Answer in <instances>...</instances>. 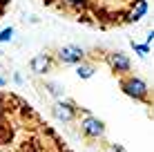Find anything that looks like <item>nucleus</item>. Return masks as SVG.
Listing matches in <instances>:
<instances>
[{"label":"nucleus","mask_w":154,"mask_h":152,"mask_svg":"<svg viewBox=\"0 0 154 152\" xmlns=\"http://www.w3.org/2000/svg\"><path fill=\"white\" fill-rule=\"evenodd\" d=\"M96 58H100L105 65L109 67V72H112L114 78L134 72V70H132V60H130V56H127L125 51H119V49H116V51H100V56H94L92 63L96 60Z\"/></svg>","instance_id":"5"},{"label":"nucleus","mask_w":154,"mask_h":152,"mask_svg":"<svg viewBox=\"0 0 154 152\" xmlns=\"http://www.w3.org/2000/svg\"><path fill=\"white\" fill-rule=\"evenodd\" d=\"M132 49L139 51V56H147L150 54V45H139V43H134V40H132Z\"/></svg>","instance_id":"10"},{"label":"nucleus","mask_w":154,"mask_h":152,"mask_svg":"<svg viewBox=\"0 0 154 152\" xmlns=\"http://www.w3.org/2000/svg\"><path fill=\"white\" fill-rule=\"evenodd\" d=\"M56 60H58V65H60V63L63 65H78V63L87 60V54H85L81 47H76V45H65V47L58 49Z\"/></svg>","instance_id":"7"},{"label":"nucleus","mask_w":154,"mask_h":152,"mask_svg":"<svg viewBox=\"0 0 154 152\" xmlns=\"http://www.w3.org/2000/svg\"><path fill=\"white\" fill-rule=\"evenodd\" d=\"M56 65H58L56 56L47 54V51H40V54H36L34 58H31V72H36V74H47V72H51Z\"/></svg>","instance_id":"8"},{"label":"nucleus","mask_w":154,"mask_h":152,"mask_svg":"<svg viewBox=\"0 0 154 152\" xmlns=\"http://www.w3.org/2000/svg\"><path fill=\"white\" fill-rule=\"evenodd\" d=\"M9 5H11V0H0V20H2L5 14L9 11Z\"/></svg>","instance_id":"12"},{"label":"nucleus","mask_w":154,"mask_h":152,"mask_svg":"<svg viewBox=\"0 0 154 152\" xmlns=\"http://www.w3.org/2000/svg\"><path fill=\"white\" fill-rule=\"evenodd\" d=\"M7 85V81H5V78H0V87H5Z\"/></svg>","instance_id":"14"},{"label":"nucleus","mask_w":154,"mask_h":152,"mask_svg":"<svg viewBox=\"0 0 154 152\" xmlns=\"http://www.w3.org/2000/svg\"><path fill=\"white\" fill-rule=\"evenodd\" d=\"M105 152H125V148H123V145H119V143H112V145L105 148Z\"/></svg>","instance_id":"13"},{"label":"nucleus","mask_w":154,"mask_h":152,"mask_svg":"<svg viewBox=\"0 0 154 152\" xmlns=\"http://www.w3.org/2000/svg\"><path fill=\"white\" fill-rule=\"evenodd\" d=\"M0 152H74L45 116L16 92L0 87Z\"/></svg>","instance_id":"1"},{"label":"nucleus","mask_w":154,"mask_h":152,"mask_svg":"<svg viewBox=\"0 0 154 152\" xmlns=\"http://www.w3.org/2000/svg\"><path fill=\"white\" fill-rule=\"evenodd\" d=\"M116 83H119L121 92H123L125 96H130V98H134V101L143 103L145 107H152V92H150V85H147V83L143 81L139 74L130 72V74H125V76H119V78H116Z\"/></svg>","instance_id":"3"},{"label":"nucleus","mask_w":154,"mask_h":152,"mask_svg":"<svg viewBox=\"0 0 154 152\" xmlns=\"http://www.w3.org/2000/svg\"><path fill=\"white\" fill-rule=\"evenodd\" d=\"M76 67V76L78 78H83V81H87V78H92L94 76V72H96V67H94V63L92 60H83V63H78V65H74Z\"/></svg>","instance_id":"9"},{"label":"nucleus","mask_w":154,"mask_h":152,"mask_svg":"<svg viewBox=\"0 0 154 152\" xmlns=\"http://www.w3.org/2000/svg\"><path fill=\"white\" fill-rule=\"evenodd\" d=\"M76 123H78V130H81V137L85 141H103L105 137V123L100 121L98 116H94L87 107L78 110V116H76Z\"/></svg>","instance_id":"4"},{"label":"nucleus","mask_w":154,"mask_h":152,"mask_svg":"<svg viewBox=\"0 0 154 152\" xmlns=\"http://www.w3.org/2000/svg\"><path fill=\"white\" fill-rule=\"evenodd\" d=\"M63 18L92 29H119L139 23L147 14L145 0H40Z\"/></svg>","instance_id":"2"},{"label":"nucleus","mask_w":154,"mask_h":152,"mask_svg":"<svg viewBox=\"0 0 154 152\" xmlns=\"http://www.w3.org/2000/svg\"><path fill=\"white\" fill-rule=\"evenodd\" d=\"M78 110H81L78 103L69 101V98H58L54 105H51V114H54V119L60 121V123H76Z\"/></svg>","instance_id":"6"},{"label":"nucleus","mask_w":154,"mask_h":152,"mask_svg":"<svg viewBox=\"0 0 154 152\" xmlns=\"http://www.w3.org/2000/svg\"><path fill=\"white\" fill-rule=\"evenodd\" d=\"M11 36H14V29H11V27L2 29V31H0V43H7V40H11Z\"/></svg>","instance_id":"11"}]
</instances>
